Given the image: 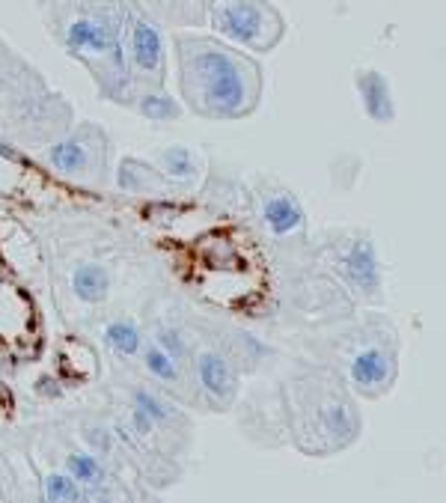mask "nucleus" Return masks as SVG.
Here are the masks:
<instances>
[{
  "mask_svg": "<svg viewBox=\"0 0 446 503\" xmlns=\"http://www.w3.org/2000/svg\"><path fill=\"white\" fill-rule=\"evenodd\" d=\"M140 357H143L146 372H149L152 379L161 381V385L170 387V390H176V394H187V385H191V381L185 379L182 363H176L173 357L161 352L155 343L143 346V348H140Z\"/></svg>",
  "mask_w": 446,
  "mask_h": 503,
  "instance_id": "nucleus-15",
  "label": "nucleus"
},
{
  "mask_svg": "<svg viewBox=\"0 0 446 503\" xmlns=\"http://www.w3.org/2000/svg\"><path fill=\"white\" fill-rule=\"evenodd\" d=\"M354 90L363 105V114L378 125H390L396 119V101H393L390 81L378 69H357Z\"/></svg>",
  "mask_w": 446,
  "mask_h": 503,
  "instance_id": "nucleus-10",
  "label": "nucleus"
},
{
  "mask_svg": "<svg viewBox=\"0 0 446 503\" xmlns=\"http://www.w3.org/2000/svg\"><path fill=\"white\" fill-rule=\"evenodd\" d=\"M211 28L251 51H271L286 33V21L268 0H203Z\"/></svg>",
  "mask_w": 446,
  "mask_h": 503,
  "instance_id": "nucleus-4",
  "label": "nucleus"
},
{
  "mask_svg": "<svg viewBox=\"0 0 446 503\" xmlns=\"http://www.w3.org/2000/svg\"><path fill=\"white\" fill-rule=\"evenodd\" d=\"M42 500L48 503H78L84 500V485L68 474H48L42 480Z\"/></svg>",
  "mask_w": 446,
  "mask_h": 503,
  "instance_id": "nucleus-19",
  "label": "nucleus"
},
{
  "mask_svg": "<svg viewBox=\"0 0 446 503\" xmlns=\"http://www.w3.org/2000/svg\"><path fill=\"white\" fill-rule=\"evenodd\" d=\"M131 426H134V435L140 441H152V438H155V432H158L155 423H152L149 417H146L137 405H131Z\"/></svg>",
  "mask_w": 446,
  "mask_h": 503,
  "instance_id": "nucleus-22",
  "label": "nucleus"
},
{
  "mask_svg": "<svg viewBox=\"0 0 446 503\" xmlns=\"http://www.w3.org/2000/svg\"><path fill=\"white\" fill-rule=\"evenodd\" d=\"M123 105L137 110L149 123H173L182 116V105L164 87H143V84H128Z\"/></svg>",
  "mask_w": 446,
  "mask_h": 503,
  "instance_id": "nucleus-11",
  "label": "nucleus"
},
{
  "mask_svg": "<svg viewBox=\"0 0 446 503\" xmlns=\"http://www.w3.org/2000/svg\"><path fill=\"white\" fill-rule=\"evenodd\" d=\"M116 185L119 191L137 194V197H149V194H164L167 191V179L158 173L155 167H149L140 158H125L116 170Z\"/></svg>",
  "mask_w": 446,
  "mask_h": 503,
  "instance_id": "nucleus-13",
  "label": "nucleus"
},
{
  "mask_svg": "<svg viewBox=\"0 0 446 503\" xmlns=\"http://www.w3.org/2000/svg\"><path fill=\"white\" fill-rule=\"evenodd\" d=\"M155 164H158V173L167 179V185H194L196 179L203 173V158L196 156L191 147H164L155 156Z\"/></svg>",
  "mask_w": 446,
  "mask_h": 503,
  "instance_id": "nucleus-12",
  "label": "nucleus"
},
{
  "mask_svg": "<svg viewBox=\"0 0 446 503\" xmlns=\"http://www.w3.org/2000/svg\"><path fill=\"white\" fill-rule=\"evenodd\" d=\"M81 435H84V441L90 444V453H96L101 459L114 456V450H116L114 432H110L101 420H84L81 423Z\"/></svg>",
  "mask_w": 446,
  "mask_h": 503,
  "instance_id": "nucleus-21",
  "label": "nucleus"
},
{
  "mask_svg": "<svg viewBox=\"0 0 446 503\" xmlns=\"http://www.w3.org/2000/svg\"><path fill=\"white\" fill-rule=\"evenodd\" d=\"M72 289L84 304H105L110 292V275L99 262H84L75 268L72 275Z\"/></svg>",
  "mask_w": 446,
  "mask_h": 503,
  "instance_id": "nucleus-16",
  "label": "nucleus"
},
{
  "mask_svg": "<svg viewBox=\"0 0 446 503\" xmlns=\"http://www.w3.org/2000/svg\"><path fill=\"white\" fill-rule=\"evenodd\" d=\"M128 21V84L164 87L167 81V48L158 24L137 6H125Z\"/></svg>",
  "mask_w": 446,
  "mask_h": 503,
  "instance_id": "nucleus-6",
  "label": "nucleus"
},
{
  "mask_svg": "<svg viewBox=\"0 0 446 503\" xmlns=\"http://www.w3.org/2000/svg\"><path fill=\"white\" fill-rule=\"evenodd\" d=\"M155 346L164 355L173 357L176 363H182V366L191 361V355H194V348H191V343H187V337L179 328H173V325H158L155 328Z\"/></svg>",
  "mask_w": 446,
  "mask_h": 503,
  "instance_id": "nucleus-20",
  "label": "nucleus"
},
{
  "mask_svg": "<svg viewBox=\"0 0 446 503\" xmlns=\"http://www.w3.org/2000/svg\"><path fill=\"white\" fill-rule=\"evenodd\" d=\"M105 346L116 357H134L143 348V334L134 319H114L105 325Z\"/></svg>",
  "mask_w": 446,
  "mask_h": 503,
  "instance_id": "nucleus-17",
  "label": "nucleus"
},
{
  "mask_svg": "<svg viewBox=\"0 0 446 503\" xmlns=\"http://www.w3.org/2000/svg\"><path fill=\"white\" fill-rule=\"evenodd\" d=\"M191 361L203 403L214 411L233 408L238 396V370L233 355L220 352V348H203V352L191 355Z\"/></svg>",
  "mask_w": 446,
  "mask_h": 503,
  "instance_id": "nucleus-7",
  "label": "nucleus"
},
{
  "mask_svg": "<svg viewBox=\"0 0 446 503\" xmlns=\"http://www.w3.org/2000/svg\"><path fill=\"white\" fill-rule=\"evenodd\" d=\"M131 405H137L140 411L155 423V429H164V432H187V417L179 411L173 403L161 399L155 390L149 387H134L131 394Z\"/></svg>",
  "mask_w": 446,
  "mask_h": 503,
  "instance_id": "nucleus-14",
  "label": "nucleus"
},
{
  "mask_svg": "<svg viewBox=\"0 0 446 503\" xmlns=\"http://www.w3.org/2000/svg\"><path fill=\"white\" fill-rule=\"evenodd\" d=\"M66 474L72 476L75 483L81 485H105L110 483L108 467L96 453H84V450H75V453L66 456Z\"/></svg>",
  "mask_w": 446,
  "mask_h": 503,
  "instance_id": "nucleus-18",
  "label": "nucleus"
},
{
  "mask_svg": "<svg viewBox=\"0 0 446 503\" xmlns=\"http://www.w3.org/2000/svg\"><path fill=\"white\" fill-rule=\"evenodd\" d=\"M339 268L342 275H346L348 286L354 289L360 298H366V301H381L384 275H381V259H378V251H375L372 238L369 236L351 238L339 253Z\"/></svg>",
  "mask_w": 446,
  "mask_h": 503,
  "instance_id": "nucleus-8",
  "label": "nucleus"
},
{
  "mask_svg": "<svg viewBox=\"0 0 446 503\" xmlns=\"http://www.w3.org/2000/svg\"><path fill=\"white\" fill-rule=\"evenodd\" d=\"M259 218L265 229L286 242V238H304L307 233V212L301 200L295 197V191L283 185H268L259 194Z\"/></svg>",
  "mask_w": 446,
  "mask_h": 503,
  "instance_id": "nucleus-9",
  "label": "nucleus"
},
{
  "mask_svg": "<svg viewBox=\"0 0 446 503\" xmlns=\"http://www.w3.org/2000/svg\"><path fill=\"white\" fill-rule=\"evenodd\" d=\"M339 375L354 396L381 399L390 394L399 375V343L390 322L375 319L357 328Z\"/></svg>",
  "mask_w": 446,
  "mask_h": 503,
  "instance_id": "nucleus-3",
  "label": "nucleus"
},
{
  "mask_svg": "<svg viewBox=\"0 0 446 503\" xmlns=\"http://www.w3.org/2000/svg\"><path fill=\"white\" fill-rule=\"evenodd\" d=\"M108 158L110 140L108 132L96 123H78L63 140L51 143L45 161L60 176L75 179L81 185H105L108 182Z\"/></svg>",
  "mask_w": 446,
  "mask_h": 503,
  "instance_id": "nucleus-5",
  "label": "nucleus"
},
{
  "mask_svg": "<svg viewBox=\"0 0 446 503\" xmlns=\"http://www.w3.org/2000/svg\"><path fill=\"white\" fill-rule=\"evenodd\" d=\"M179 96L203 119H244L262 99V66L214 36L176 33Z\"/></svg>",
  "mask_w": 446,
  "mask_h": 503,
  "instance_id": "nucleus-1",
  "label": "nucleus"
},
{
  "mask_svg": "<svg viewBox=\"0 0 446 503\" xmlns=\"http://www.w3.org/2000/svg\"><path fill=\"white\" fill-rule=\"evenodd\" d=\"M291 444L304 456H333L363 432L357 399L331 366H304L283 385Z\"/></svg>",
  "mask_w": 446,
  "mask_h": 503,
  "instance_id": "nucleus-2",
  "label": "nucleus"
}]
</instances>
